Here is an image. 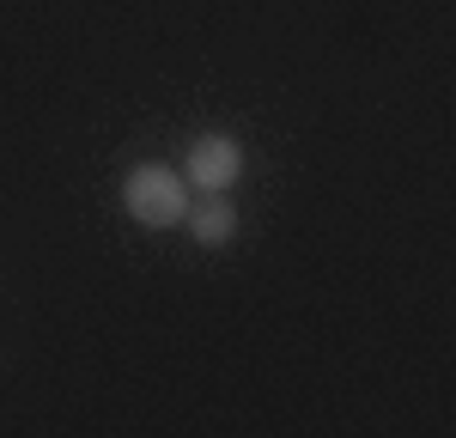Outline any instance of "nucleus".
<instances>
[{
  "label": "nucleus",
  "instance_id": "nucleus-1",
  "mask_svg": "<svg viewBox=\"0 0 456 438\" xmlns=\"http://www.w3.org/2000/svg\"><path fill=\"white\" fill-rule=\"evenodd\" d=\"M122 214L134 219V225H146V231H165V225H183V214H189V182H183V171H171V165H128L122 171Z\"/></svg>",
  "mask_w": 456,
  "mask_h": 438
},
{
  "label": "nucleus",
  "instance_id": "nucleus-2",
  "mask_svg": "<svg viewBox=\"0 0 456 438\" xmlns=\"http://www.w3.org/2000/svg\"><path fill=\"white\" fill-rule=\"evenodd\" d=\"M244 177V141L238 134H201L183 152V182L201 195H225L232 182Z\"/></svg>",
  "mask_w": 456,
  "mask_h": 438
},
{
  "label": "nucleus",
  "instance_id": "nucleus-3",
  "mask_svg": "<svg viewBox=\"0 0 456 438\" xmlns=\"http://www.w3.org/2000/svg\"><path fill=\"white\" fill-rule=\"evenodd\" d=\"M189 238L201 244V250H219V244H232L238 238V207L225 201V195H208L201 207H189Z\"/></svg>",
  "mask_w": 456,
  "mask_h": 438
}]
</instances>
